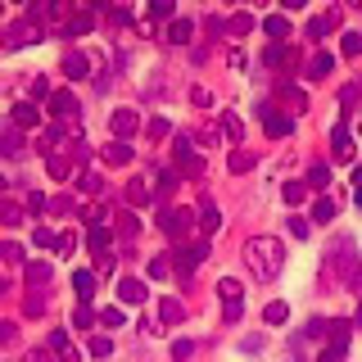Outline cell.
Returning <instances> with one entry per match:
<instances>
[{
	"mask_svg": "<svg viewBox=\"0 0 362 362\" xmlns=\"http://www.w3.org/2000/svg\"><path fill=\"white\" fill-rule=\"evenodd\" d=\"M23 362H54V354H50V349H32V354L23 358Z\"/></svg>",
	"mask_w": 362,
	"mask_h": 362,
	"instance_id": "52",
	"label": "cell"
},
{
	"mask_svg": "<svg viewBox=\"0 0 362 362\" xmlns=\"http://www.w3.org/2000/svg\"><path fill=\"white\" fill-rule=\"evenodd\" d=\"M322 276L335 290H358L362 286V254H354V240H339L322 263Z\"/></svg>",
	"mask_w": 362,
	"mask_h": 362,
	"instance_id": "2",
	"label": "cell"
},
{
	"mask_svg": "<svg viewBox=\"0 0 362 362\" xmlns=\"http://www.w3.org/2000/svg\"><path fill=\"white\" fill-rule=\"evenodd\" d=\"M308 186H313V190H326V186H331V168H326V163H313Z\"/></svg>",
	"mask_w": 362,
	"mask_h": 362,
	"instance_id": "30",
	"label": "cell"
},
{
	"mask_svg": "<svg viewBox=\"0 0 362 362\" xmlns=\"http://www.w3.org/2000/svg\"><path fill=\"white\" fill-rule=\"evenodd\" d=\"M113 354V339L109 335H95V339H90V358H109Z\"/></svg>",
	"mask_w": 362,
	"mask_h": 362,
	"instance_id": "36",
	"label": "cell"
},
{
	"mask_svg": "<svg viewBox=\"0 0 362 362\" xmlns=\"http://www.w3.org/2000/svg\"><path fill=\"white\" fill-rule=\"evenodd\" d=\"M263 32L286 45V41H290V18H286V14H272V18H263Z\"/></svg>",
	"mask_w": 362,
	"mask_h": 362,
	"instance_id": "17",
	"label": "cell"
},
{
	"mask_svg": "<svg viewBox=\"0 0 362 362\" xmlns=\"http://www.w3.org/2000/svg\"><path fill=\"white\" fill-rule=\"evenodd\" d=\"M118 231H122V235H136V218H132V213H122V222H118Z\"/></svg>",
	"mask_w": 362,
	"mask_h": 362,
	"instance_id": "56",
	"label": "cell"
},
{
	"mask_svg": "<svg viewBox=\"0 0 362 362\" xmlns=\"http://www.w3.org/2000/svg\"><path fill=\"white\" fill-rule=\"evenodd\" d=\"M90 322H100V313H90V308H86V303H82V308H77V313H73V326H90Z\"/></svg>",
	"mask_w": 362,
	"mask_h": 362,
	"instance_id": "40",
	"label": "cell"
},
{
	"mask_svg": "<svg viewBox=\"0 0 362 362\" xmlns=\"http://www.w3.org/2000/svg\"><path fill=\"white\" fill-rule=\"evenodd\" d=\"M73 249H77V235H59V254L73 258Z\"/></svg>",
	"mask_w": 362,
	"mask_h": 362,
	"instance_id": "54",
	"label": "cell"
},
{
	"mask_svg": "<svg viewBox=\"0 0 362 362\" xmlns=\"http://www.w3.org/2000/svg\"><path fill=\"white\" fill-rule=\"evenodd\" d=\"M199 263H204V245L181 249V254H177V272H181V276H190V267H199Z\"/></svg>",
	"mask_w": 362,
	"mask_h": 362,
	"instance_id": "20",
	"label": "cell"
},
{
	"mask_svg": "<svg viewBox=\"0 0 362 362\" xmlns=\"http://www.w3.org/2000/svg\"><path fill=\"white\" fill-rule=\"evenodd\" d=\"M0 258H5V263H23V249L18 245H0Z\"/></svg>",
	"mask_w": 362,
	"mask_h": 362,
	"instance_id": "45",
	"label": "cell"
},
{
	"mask_svg": "<svg viewBox=\"0 0 362 362\" xmlns=\"http://www.w3.org/2000/svg\"><path fill=\"white\" fill-rule=\"evenodd\" d=\"M286 59H290V45H281V41H272L267 50H263V64H267V68H281Z\"/></svg>",
	"mask_w": 362,
	"mask_h": 362,
	"instance_id": "25",
	"label": "cell"
},
{
	"mask_svg": "<svg viewBox=\"0 0 362 362\" xmlns=\"http://www.w3.org/2000/svg\"><path fill=\"white\" fill-rule=\"evenodd\" d=\"M317 362H344V349H322Z\"/></svg>",
	"mask_w": 362,
	"mask_h": 362,
	"instance_id": "51",
	"label": "cell"
},
{
	"mask_svg": "<svg viewBox=\"0 0 362 362\" xmlns=\"http://www.w3.org/2000/svg\"><path fill=\"white\" fill-rule=\"evenodd\" d=\"M32 240H37V249H59V235L45 231V226H37V235H32Z\"/></svg>",
	"mask_w": 362,
	"mask_h": 362,
	"instance_id": "38",
	"label": "cell"
},
{
	"mask_svg": "<svg viewBox=\"0 0 362 362\" xmlns=\"http://www.w3.org/2000/svg\"><path fill=\"white\" fill-rule=\"evenodd\" d=\"M100 326H122V313L118 308H105V313H100Z\"/></svg>",
	"mask_w": 362,
	"mask_h": 362,
	"instance_id": "48",
	"label": "cell"
},
{
	"mask_svg": "<svg viewBox=\"0 0 362 362\" xmlns=\"http://www.w3.org/2000/svg\"><path fill=\"white\" fill-rule=\"evenodd\" d=\"M0 150H5L9 158H23V150H28V145H23V132H18V127H9L5 136H0Z\"/></svg>",
	"mask_w": 362,
	"mask_h": 362,
	"instance_id": "21",
	"label": "cell"
},
{
	"mask_svg": "<svg viewBox=\"0 0 362 362\" xmlns=\"http://www.w3.org/2000/svg\"><path fill=\"white\" fill-rule=\"evenodd\" d=\"M86 249L95 258H109V231L105 226H90V235H86Z\"/></svg>",
	"mask_w": 362,
	"mask_h": 362,
	"instance_id": "19",
	"label": "cell"
},
{
	"mask_svg": "<svg viewBox=\"0 0 362 362\" xmlns=\"http://www.w3.org/2000/svg\"><path fill=\"white\" fill-rule=\"evenodd\" d=\"M158 226H163L168 235H186L195 222H190V209H163L158 213Z\"/></svg>",
	"mask_w": 362,
	"mask_h": 362,
	"instance_id": "7",
	"label": "cell"
},
{
	"mask_svg": "<svg viewBox=\"0 0 362 362\" xmlns=\"http://www.w3.org/2000/svg\"><path fill=\"white\" fill-rule=\"evenodd\" d=\"M331 154L339 158V163H349V158H354V136H349L344 122H339V127L331 132Z\"/></svg>",
	"mask_w": 362,
	"mask_h": 362,
	"instance_id": "11",
	"label": "cell"
},
{
	"mask_svg": "<svg viewBox=\"0 0 362 362\" xmlns=\"http://www.w3.org/2000/svg\"><path fill=\"white\" fill-rule=\"evenodd\" d=\"M331 218H335V204H331V199H317V204H313V222H322V226H326Z\"/></svg>",
	"mask_w": 362,
	"mask_h": 362,
	"instance_id": "35",
	"label": "cell"
},
{
	"mask_svg": "<svg viewBox=\"0 0 362 362\" xmlns=\"http://www.w3.org/2000/svg\"><path fill=\"white\" fill-rule=\"evenodd\" d=\"M163 37L173 41V45H186L190 37H195V23H190V18H173V23H168V32H163Z\"/></svg>",
	"mask_w": 362,
	"mask_h": 362,
	"instance_id": "15",
	"label": "cell"
},
{
	"mask_svg": "<svg viewBox=\"0 0 362 362\" xmlns=\"http://www.w3.org/2000/svg\"><path fill=\"white\" fill-rule=\"evenodd\" d=\"M73 294H77V299H90V294H95V276H90V272L82 267V272H73Z\"/></svg>",
	"mask_w": 362,
	"mask_h": 362,
	"instance_id": "23",
	"label": "cell"
},
{
	"mask_svg": "<svg viewBox=\"0 0 362 362\" xmlns=\"http://www.w3.org/2000/svg\"><path fill=\"white\" fill-rule=\"evenodd\" d=\"M109 127H113V136L122 141V136H132L136 127H141V113H136V109H118V113L109 118Z\"/></svg>",
	"mask_w": 362,
	"mask_h": 362,
	"instance_id": "10",
	"label": "cell"
},
{
	"mask_svg": "<svg viewBox=\"0 0 362 362\" xmlns=\"http://www.w3.org/2000/svg\"><path fill=\"white\" fill-rule=\"evenodd\" d=\"M14 127H18V132H32V127H41V109L32 105V100H23V105H14Z\"/></svg>",
	"mask_w": 362,
	"mask_h": 362,
	"instance_id": "12",
	"label": "cell"
},
{
	"mask_svg": "<svg viewBox=\"0 0 362 362\" xmlns=\"http://www.w3.org/2000/svg\"><path fill=\"white\" fill-rule=\"evenodd\" d=\"M90 28H95V14H90V9H77V14L64 23V32H68V37H73V32L82 37V32H90Z\"/></svg>",
	"mask_w": 362,
	"mask_h": 362,
	"instance_id": "18",
	"label": "cell"
},
{
	"mask_svg": "<svg viewBox=\"0 0 362 362\" xmlns=\"http://www.w3.org/2000/svg\"><path fill=\"white\" fill-rule=\"evenodd\" d=\"M118 294H122V303H141V299H145V286H141L136 276H127V281L118 286Z\"/></svg>",
	"mask_w": 362,
	"mask_h": 362,
	"instance_id": "26",
	"label": "cell"
},
{
	"mask_svg": "<svg viewBox=\"0 0 362 362\" xmlns=\"http://www.w3.org/2000/svg\"><path fill=\"white\" fill-rule=\"evenodd\" d=\"M281 199H286V204H303V199H308V186H303V181H286V186H281Z\"/></svg>",
	"mask_w": 362,
	"mask_h": 362,
	"instance_id": "28",
	"label": "cell"
},
{
	"mask_svg": "<svg viewBox=\"0 0 362 362\" xmlns=\"http://www.w3.org/2000/svg\"><path fill=\"white\" fill-rule=\"evenodd\" d=\"M190 354H195V344H190V339H177V344H173V358H177V362L190 358Z\"/></svg>",
	"mask_w": 362,
	"mask_h": 362,
	"instance_id": "46",
	"label": "cell"
},
{
	"mask_svg": "<svg viewBox=\"0 0 362 362\" xmlns=\"http://www.w3.org/2000/svg\"><path fill=\"white\" fill-rule=\"evenodd\" d=\"M199 226H204V231H218V226H222L218 204H209V199H204V209H199Z\"/></svg>",
	"mask_w": 362,
	"mask_h": 362,
	"instance_id": "27",
	"label": "cell"
},
{
	"mask_svg": "<svg viewBox=\"0 0 362 362\" xmlns=\"http://www.w3.org/2000/svg\"><path fill=\"white\" fill-rule=\"evenodd\" d=\"M5 186H9V181H5V177H0V195H5Z\"/></svg>",
	"mask_w": 362,
	"mask_h": 362,
	"instance_id": "60",
	"label": "cell"
},
{
	"mask_svg": "<svg viewBox=\"0 0 362 362\" xmlns=\"http://www.w3.org/2000/svg\"><path fill=\"white\" fill-rule=\"evenodd\" d=\"M168 132H173V127H168V122H163V118H154V122H150V141H163V136H168Z\"/></svg>",
	"mask_w": 362,
	"mask_h": 362,
	"instance_id": "47",
	"label": "cell"
},
{
	"mask_svg": "<svg viewBox=\"0 0 362 362\" xmlns=\"http://www.w3.org/2000/svg\"><path fill=\"white\" fill-rule=\"evenodd\" d=\"M173 186H177V177H173V173H163V177H158V186H154V190H158V195H173Z\"/></svg>",
	"mask_w": 362,
	"mask_h": 362,
	"instance_id": "49",
	"label": "cell"
},
{
	"mask_svg": "<svg viewBox=\"0 0 362 362\" xmlns=\"http://www.w3.org/2000/svg\"><path fill=\"white\" fill-rule=\"evenodd\" d=\"M218 294H222V303H226V313H222V322L226 326H231V322H240V281H231V276H226V281H218Z\"/></svg>",
	"mask_w": 362,
	"mask_h": 362,
	"instance_id": "4",
	"label": "cell"
},
{
	"mask_svg": "<svg viewBox=\"0 0 362 362\" xmlns=\"http://www.w3.org/2000/svg\"><path fill=\"white\" fill-rule=\"evenodd\" d=\"M354 326H362V303H358V317H354Z\"/></svg>",
	"mask_w": 362,
	"mask_h": 362,
	"instance_id": "59",
	"label": "cell"
},
{
	"mask_svg": "<svg viewBox=\"0 0 362 362\" xmlns=\"http://www.w3.org/2000/svg\"><path fill=\"white\" fill-rule=\"evenodd\" d=\"M331 23H335V14H326V18H313V23H308V37H313V41H326Z\"/></svg>",
	"mask_w": 362,
	"mask_h": 362,
	"instance_id": "34",
	"label": "cell"
},
{
	"mask_svg": "<svg viewBox=\"0 0 362 362\" xmlns=\"http://www.w3.org/2000/svg\"><path fill=\"white\" fill-rule=\"evenodd\" d=\"M331 68H335V59H331L326 50H317L313 59H308V68H303V77H308V82H322V77L331 73Z\"/></svg>",
	"mask_w": 362,
	"mask_h": 362,
	"instance_id": "14",
	"label": "cell"
},
{
	"mask_svg": "<svg viewBox=\"0 0 362 362\" xmlns=\"http://www.w3.org/2000/svg\"><path fill=\"white\" fill-rule=\"evenodd\" d=\"M249 168H254V154H249V150H235L231 154V173H249Z\"/></svg>",
	"mask_w": 362,
	"mask_h": 362,
	"instance_id": "37",
	"label": "cell"
},
{
	"mask_svg": "<svg viewBox=\"0 0 362 362\" xmlns=\"http://www.w3.org/2000/svg\"><path fill=\"white\" fill-rule=\"evenodd\" d=\"M286 317H290V308H286V303H267V308H263V322H267V326H281Z\"/></svg>",
	"mask_w": 362,
	"mask_h": 362,
	"instance_id": "33",
	"label": "cell"
},
{
	"mask_svg": "<svg viewBox=\"0 0 362 362\" xmlns=\"http://www.w3.org/2000/svg\"><path fill=\"white\" fill-rule=\"evenodd\" d=\"M45 37V28L37 18H23V23H14L9 28V37H5V50H23V45H32V41H41Z\"/></svg>",
	"mask_w": 362,
	"mask_h": 362,
	"instance_id": "3",
	"label": "cell"
},
{
	"mask_svg": "<svg viewBox=\"0 0 362 362\" xmlns=\"http://www.w3.org/2000/svg\"><path fill=\"white\" fill-rule=\"evenodd\" d=\"M150 199H154V186H145V181H132V186H127V204H132V209H145Z\"/></svg>",
	"mask_w": 362,
	"mask_h": 362,
	"instance_id": "22",
	"label": "cell"
},
{
	"mask_svg": "<svg viewBox=\"0 0 362 362\" xmlns=\"http://www.w3.org/2000/svg\"><path fill=\"white\" fill-rule=\"evenodd\" d=\"M258 113H263V132L272 136V141H281V136H290V118H286V113H276L272 105H263Z\"/></svg>",
	"mask_w": 362,
	"mask_h": 362,
	"instance_id": "8",
	"label": "cell"
},
{
	"mask_svg": "<svg viewBox=\"0 0 362 362\" xmlns=\"http://www.w3.org/2000/svg\"><path fill=\"white\" fill-rule=\"evenodd\" d=\"M45 349L54 354V362H82V349L73 344V335H68V331H54V335H50V344H45Z\"/></svg>",
	"mask_w": 362,
	"mask_h": 362,
	"instance_id": "6",
	"label": "cell"
},
{
	"mask_svg": "<svg viewBox=\"0 0 362 362\" xmlns=\"http://www.w3.org/2000/svg\"><path fill=\"white\" fill-rule=\"evenodd\" d=\"M64 77H68V82H82V77H90V59H86L82 50H68L64 54Z\"/></svg>",
	"mask_w": 362,
	"mask_h": 362,
	"instance_id": "9",
	"label": "cell"
},
{
	"mask_svg": "<svg viewBox=\"0 0 362 362\" xmlns=\"http://www.w3.org/2000/svg\"><path fill=\"white\" fill-rule=\"evenodd\" d=\"M28 209H32V213L45 209V195H41V190H32V195H28Z\"/></svg>",
	"mask_w": 362,
	"mask_h": 362,
	"instance_id": "55",
	"label": "cell"
},
{
	"mask_svg": "<svg viewBox=\"0 0 362 362\" xmlns=\"http://www.w3.org/2000/svg\"><path fill=\"white\" fill-rule=\"evenodd\" d=\"M45 109H50L59 122H77V113H82V109H77V100H73V90H54V95L45 100Z\"/></svg>",
	"mask_w": 362,
	"mask_h": 362,
	"instance_id": "5",
	"label": "cell"
},
{
	"mask_svg": "<svg viewBox=\"0 0 362 362\" xmlns=\"http://www.w3.org/2000/svg\"><path fill=\"white\" fill-rule=\"evenodd\" d=\"M54 90H50V82H45V77H37V82H32V100H50Z\"/></svg>",
	"mask_w": 362,
	"mask_h": 362,
	"instance_id": "41",
	"label": "cell"
},
{
	"mask_svg": "<svg viewBox=\"0 0 362 362\" xmlns=\"http://www.w3.org/2000/svg\"><path fill=\"white\" fill-rule=\"evenodd\" d=\"M245 267L254 281H276L281 267H286V245L276 240V235H254V240L245 245Z\"/></svg>",
	"mask_w": 362,
	"mask_h": 362,
	"instance_id": "1",
	"label": "cell"
},
{
	"mask_svg": "<svg viewBox=\"0 0 362 362\" xmlns=\"http://www.w3.org/2000/svg\"><path fill=\"white\" fill-rule=\"evenodd\" d=\"M14 339V322H0V344H9Z\"/></svg>",
	"mask_w": 362,
	"mask_h": 362,
	"instance_id": "58",
	"label": "cell"
},
{
	"mask_svg": "<svg viewBox=\"0 0 362 362\" xmlns=\"http://www.w3.org/2000/svg\"><path fill=\"white\" fill-rule=\"evenodd\" d=\"M344 54H349V59L362 54V32H344Z\"/></svg>",
	"mask_w": 362,
	"mask_h": 362,
	"instance_id": "39",
	"label": "cell"
},
{
	"mask_svg": "<svg viewBox=\"0 0 362 362\" xmlns=\"http://www.w3.org/2000/svg\"><path fill=\"white\" fill-rule=\"evenodd\" d=\"M173 154H177V163H181V168H186V173H190V177H199V168H204V163H199V158H195V150H190V141H186V136H177V145H173Z\"/></svg>",
	"mask_w": 362,
	"mask_h": 362,
	"instance_id": "13",
	"label": "cell"
},
{
	"mask_svg": "<svg viewBox=\"0 0 362 362\" xmlns=\"http://www.w3.org/2000/svg\"><path fill=\"white\" fill-rule=\"evenodd\" d=\"M290 235H294V240H303V235H308V222H303V218H290Z\"/></svg>",
	"mask_w": 362,
	"mask_h": 362,
	"instance_id": "50",
	"label": "cell"
},
{
	"mask_svg": "<svg viewBox=\"0 0 362 362\" xmlns=\"http://www.w3.org/2000/svg\"><path fill=\"white\" fill-rule=\"evenodd\" d=\"M249 28H254V14H235L231 23H222V32H231V37H245Z\"/></svg>",
	"mask_w": 362,
	"mask_h": 362,
	"instance_id": "29",
	"label": "cell"
},
{
	"mask_svg": "<svg viewBox=\"0 0 362 362\" xmlns=\"http://www.w3.org/2000/svg\"><path fill=\"white\" fill-rule=\"evenodd\" d=\"M222 132H226V141H235V145H240V136H245V127H240L235 113H222Z\"/></svg>",
	"mask_w": 362,
	"mask_h": 362,
	"instance_id": "31",
	"label": "cell"
},
{
	"mask_svg": "<svg viewBox=\"0 0 362 362\" xmlns=\"http://www.w3.org/2000/svg\"><path fill=\"white\" fill-rule=\"evenodd\" d=\"M0 222H9V226H14V222H23V213L14 209V204H0Z\"/></svg>",
	"mask_w": 362,
	"mask_h": 362,
	"instance_id": "44",
	"label": "cell"
},
{
	"mask_svg": "<svg viewBox=\"0 0 362 362\" xmlns=\"http://www.w3.org/2000/svg\"><path fill=\"white\" fill-rule=\"evenodd\" d=\"M28 286H50V267H45V263H28Z\"/></svg>",
	"mask_w": 362,
	"mask_h": 362,
	"instance_id": "32",
	"label": "cell"
},
{
	"mask_svg": "<svg viewBox=\"0 0 362 362\" xmlns=\"http://www.w3.org/2000/svg\"><path fill=\"white\" fill-rule=\"evenodd\" d=\"M150 14L154 18H173V5H168V0H158V5H150Z\"/></svg>",
	"mask_w": 362,
	"mask_h": 362,
	"instance_id": "53",
	"label": "cell"
},
{
	"mask_svg": "<svg viewBox=\"0 0 362 362\" xmlns=\"http://www.w3.org/2000/svg\"><path fill=\"white\" fill-rule=\"evenodd\" d=\"M158 317H163L168 326H177V322H186V303L181 299H163V308H158Z\"/></svg>",
	"mask_w": 362,
	"mask_h": 362,
	"instance_id": "24",
	"label": "cell"
},
{
	"mask_svg": "<svg viewBox=\"0 0 362 362\" xmlns=\"http://www.w3.org/2000/svg\"><path fill=\"white\" fill-rule=\"evenodd\" d=\"M100 158H105L109 168H122V163H132V145L113 141V145H105V150H100Z\"/></svg>",
	"mask_w": 362,
	"mask_h": 362,
	"instance_id": "16",
	"label": "cell"
},
{
	"mask_svg": "<svg viewBox=\"0 0 362 362\" xmlns=\"http://www.w3.org/2000/svg\"><path fill=\"white\" fill-rule=\"evenodd\" d=\"M354 204H358V209H362V168H358V173H354Z\"/></svg>",
	"mask_w": 362,
	"mask_h": 362,
	"instance_id": "57",
	"label": "cell"
},
{
	"mask_svg": "<svg viewBox=\"0 0 362 362\" xmlns=\"http://www.w3.org/2000/svg\"><path fill=\"white\" fill-rule=\"evenodd\" d=\"M77 186H82L86 195H95V190H100V173H82V181H77Z\"/></svg>",
	"mask_w": 362,
	"mask_h": 362,
	"instance_id": "43",
	"label": "cell"
},
{
	"mask_svg": "<svg viewBox=\"0 0 362 362\" xmlns=\"http://www.w3.org/2000/svg\"><path fill=\"white\" fill-rule=\"evenodd\" d=\"M168 272H173V263H168V258H154V263H150V276H154V281H163Z\"/></svg>",
	"mask_w": 362,
	"mask_h": 362,
	"instance_id": "42",
	"label": "cell"
}]
</instances>
